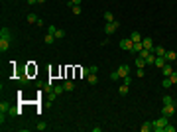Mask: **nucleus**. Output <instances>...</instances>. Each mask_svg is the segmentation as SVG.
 <instances>
[{
    "label": "nucleus",
    "mask_w": 177,
    "mask_h": 132,
    "mask_svg": "<svg viewBox=\"0 0 177 132\" xmlns=\"http://www.w3.org/2000/svg\"><path fill=\"white\" fill-rule=\"evenodd\" d=\"M167 122H169V120H167V116H165V114H161L157 120H154V130H156V132H163Z\"/></svg>",
    "instance_id": "1"
},
{
    "label": "nucleus",
    "mask_w": 177,
    "mask_h": 132,
    "mask_svg": "<svg viewBox=\"0 0 177 132\" xmlns=\"http://www.w3.org/2000/svg\"><path fill=\"white\" fill-rule=\"evenodd\" d=\"M177 111V105L175 103H171V105H163L161 106V114H165V116H171L173 112Z\"/></svg>",
    "instance_id": "2"
},
{
    "label": "nucleus",
    "mask_w": 177,
    "mask_h": 132,
    "mask_svg": "<svg viewBox=\"0 0 177 132\" xmlns=\"http://www.w3.org/2000/svg\"><path fill=\"white\" fill-rule=\"evenodd\" d=\"M118 28H120V24H118L116 20H114V22H106V26H104V32H106V34H114V32L118 30Z\"/></svg>",
    "instance_id": "3"
},
{
    "label": "nucleus",
    "mask_w": 177,
    "mask_h": 132,
    "mask_svg": "<svg viewBox=\"0 0 177 132\" xmlns=\"http://www.w3.org/2000/svg\"><path fill=\"white\" fill-rule=\"evenodd\" d=\"M132 46H134V41L130 38H124V40H120V47L126 49V51H132Z\"/></svg>",
    "instance_id": "4"
},
{
    "label": "nucleus",
    "mask_w": 177,
    "mask_h": 132,
    "mask_svg": "<svg viewBox=\"0 0 177 132\" xmlns=\"http://www.w3.org/2000/svg\"><path fill=\"white\" fill-rule=\"evenodd\" d=\"M142 46H144V49H148V51H151V49H154V40H151V38H148V36H146L144 40H142Z\"/></svg>",
    "instance_id": "5"
},
{
    "label": "nucleus",
    "mask_w": 177,
    "mask_h": 132,
    "mask_svg": "<svg viewBox=\"0 0 177 132\" xmlns=\"http://www.w3.org/2000/svg\"><path fill=\"white\" fill-rule=\"evenodd\" d=\"M116 71L120 73V77H126V75H130V65H128V63H122Z\"/></svg>",
    "instance_id": "6"
},
{
    "label": "nucleus",
    "mask_w": 177,
    "mask_h": 132,
    "mask_svg": "<svg viewBox=\"0 0 177 132\" xmlns=\"http://www.w3.org/2000/svg\"><path fill=\"white\" fill-rule=\"evenodd\" d=\"M171 73H173V67H171V63H165V65L161 67V75H163V77H171Z\"/></svg>",
    "instance_id": "7"
},
{
    "label": "nucleus",
    "mask_w": 177,
    "mask_h": 132,
    "mask_svg": "<svg viewBox=\"0 0 177 132\" xmlns=\"http://www.w3.org/2000/svg\"><path fill=\"white\" fill-rule=\"evenodd\" d=\"M0 40H10L12 41V34H10L8 28H2V30H0Z\"/></svg>",
    "instance_id": "8"
},
{
    "label": "nucleus",
    "mask_w": 177,
    "mask_h": 132,
    "mask_svg": "<svg viewBox=\"0 0 177 132\" xmlns=\"http://www.w3.org/2000/svg\"><path fill=\"white\" fill-rule=\"evenodd\" d=\"M10 44H12L10 40H0V51H2V53L8 51V49H10Z\"/></svg>",
    "instance_id": "9"
},
{
    "label": "nucleus",
    "mask_w": 177,
    "mask_h": 132,
    "mask_svg": "<svg viewBox=\"0 0 177 132\" xmlns=\"http://www.w3.org/2000/svg\"><path fill=\"white\" fill-rule=\"evenodd\" d=\"M165 63H167V59H165L163 55H157V57H156V63H154V65H156V67H159V69H161V67H163Z\"/></svg>",
    "instance_id": "10"
},
{
    "label": "nucleus",
    "mask_w": 177,
    "mask_h": 132,
    "mask_svg": "<svg viewBox=\"0 0 177 132\" xmlns=\"http://www.w3.org/2000/svg\"><path fill=\"white\" fill-rule=\"evenodd\" d=\"M165 59H167V63L175 61V59H177V53H175V51H171V49H167V51H165Z\"/></svg>",
    "instance_id": "11"
},
{
    "label": "nucleus",
    "mask_w": 177,
    "mask_h": 132,
    "mask_svg": "<svg viewBox=\"0 0 177 132\" xmlns=\"http://www.w3.org/2000/svg\"><path fill=\"white\" fill-rule=\"evenodd\" d=\"M156 57H157L156 53L150 51V53H148V57H146V65H154V63H156Z\"/></svg>",
    "instance_id": "12"
},
{
    "label": "nucleus",
    "mask_w": 177,
    "mask_h": 132,
    "mask_svg": "<svg viewBox=\"0 0 177 132\" xmlns=\"http://www.w3.org/2000/svg\"><path fill=\"white\" fill-rule=\"evenodd\" d=\"M140 130H142V132H150V130H154V122H148V120H146L144 124L140 126Z\"/></svg>",
    "instance_id": "13"
},
{
    "label": "nucleus",
    "mask_w": 177,
    "mask_h": 132,
    "mask_svg": "<svg viewBox=\"0 0 177 132\" xmlns=\"http://www.w3.org/2000/svg\"><path fill=\"white\" fill-rule=\"evenodd\" d=\"M63 89H65L67 93H71V91H75V83H73V81H69V79H67L65 83H63Z\"/></svg>",
    "instance_id": "14"
},
{
    "label": "nucleus",
    "mask_w": 177,
    "mask_h": 132,
    "mask_svg": "<svg viewBox=\"0 0 177 132\" xmlns=\"http://www.w3.org/2000/svg\"><path fill=\"white\" fill-rule=\"evenodd\" d=\"M87 81H89V85H97V81H98L97 73H89V75H87Z\"/></svg>",
    "instance_id": "15"
},
{
    "label": "nucleus",
    "mask_w": 177,
    "mask_h": 132,
    "mask_svg": "<svg viewBox=\"0 0 177 132\" xmlns=\"http://www.w3.org/2000/svg\"><path fill=\"white\" fill-rule=\"evenodd\" d=\"M151 51L156 53V55H163V57H165V51H167V49H165V47H161V46H156Z\"/></svg>",
    "instance_id": "16"
},
{
    "label": "nucleus",
    "mask_w": 177,
    "mask_h": 132,
    "mask_svg": "<svg viewBox=\"0 0 177 132\" xmlns=\"http://www.w3.org/2000/svg\"><path fill=\"white\" fill-rule=\"evenodd\" d=\"M130 40L134 41V44H136V41H142V40H144V38H142V34H140V32H132Z\"/></svg>",
    "instance_id": "17"
},
{
    "label": "nucleus",
    "mask_w": 177,
    "mask_h": 132,
    "mask_svg": "<svg viewBox=\"0 0 177 132\" xmlns=\"http://www.w3.org/2000/svg\"><path fill=\"white\" fill-rule=\"evenodd\" d=\"M128 91H130V85H126V83H122V85L118 87V93L120 95H128Z\"/></svg>",
    "instance_id": "18"
},
{
    "label": "nucleus",
    "mask_w": 177,
    "mask_h": 132,
    "mask_svg": "<svg viewBox=\"0 0 177 132\" xmlns=\"http://www.w3.org/2000/svg\"><path fill=\"white\" fill-rule=\"evenodd\" d=\"M26 20H28V24H38L39 18L36 16V14H28V16H26Z\"/></svg>",
    "instance_id": "19"
},
{
    "label": "nucleus",
    "mask_w": 177,
    "mask_h": 132,
    "mask_svg": "<svg viewBox=\"0 0 177 132\" xmlns=\"http://www.w3.org/2000/svg\"><path fill=\"white\" fill-rule=\"evenodd\" d=\"M142 49H144V46H142V41H136V44L132 46V51H134V53H140Z\"/></svg>",
    "instance_id": "20"
},
{
    "label": "nucleus",
    "mask_w": 177,
    "mask_h": 132,
    "mask_svg": "<svg viewBox=\"0 0 177 132\" xmlns=\"http://www.w3.org/2000/svg\"><path fill=\"white\" fill-rule=\"evenodd\" d=\"M134 65H136V67H144V65H146V59L142 57V55H138L136 61H134Z\"/></svg>",
    "instance_id": "21"
},
{
    "label": "nucleus",
    "mask_w": 177,
    "mask_h": 132,
    "mask_svg": "<svg viewBox=\"0 0 177 132\" xmlns=\"http://www.w3.org/2000/svg\"><path fill=\"white\" fill-rule=\"evenodd\" d=\"M55 40H57V38H55L53 34H49V32H47V34H45V38H43V41H45V44H53Z\"/></svg>",
    "instance_id": "22"
},
{
    "label": "nucleus",
    "mask_w": 177,
    "mask_h": 132,
    "mask_svg": "<svg viewBox=\"0 0 177 132\" xmlns=\"http://www.w3.org/2000/svg\"><path fill=\"white\" fill-rule=\"evenodd\" d=\"M102 16H104V22H114V14H112L110 10H106Z\"/></svg>",
    "instance_id": "23"
},
{
    "label": "nucleus",
    "mask_w": 177,
    "mask_h": 132,
    "mask_svg": "<svg viewBox=\"0 0 177 132\" xmlns=\"http://www.w3.org/2000/svg\"><path fill=\"white\" fill-rule=\"evenodd\" d=\"M171 85H173V83H171L169 77H163V79H161V87H163V89H169Z\"/></svg>",
    "instance_id": "24"
},
{
    "label": "nucleus",
    "mask_w": 177,
    "mask_h": 132,
    "mask_svg": "<svg viewBox=\"0 0 177 132\" xmlns=\"http://www.w3.org/2000/svg\"><path fill=\"white\" fill-rule=\"evenodd\" d=\"M53 36H55V38H57V40H61V38H65V30H61V28H57V30H55V34H53Z\"/></svg>",
    "instance_id": "25"
},
{
    "label": "nucleus",
    "mask_w": 177,
    "mask_h": 132,
    "mask_svg": "<svg viewBox=\"0 0 177 132\" xmlns=\"http://www.w3.org/2000/svg\"><path fill=\"white\" fill-rule=\"evenodd\" d=\"M53 93L55 95H61V93H65V89H63V85H53Z\"/></svg>",
    "instance_id": "26"
},
{
    "label": "nucleus",
    "mask_w": 177,
    "mask_h": 132,
    "mask_svg": "<svg viewBox=\"0 0 177 132\" xmlns=\"http://www.w3.org/2000/svg\"><path fill=\"white\" fill-rule=\"evenodd\" d=\"M0 111H2V118H4V114H6V112L10 111V106H8L6 103H0Z\"/></svg>",
    "instance_id": "27"
},
{
    "label": "nucleus",
    "mask_w": 177,
    "mask_h": 132,
    "mask_svg": "<svg viewBox=\"0 0 177 132\" xmlns=\"http://www.w3.org/2000/svg\"><path fill=\"white\" fill-rule=\"evenodd\" d=\"M171 103H175V99H173L171 95H165L163 97V105H171Z\"/></svg>",
    "instance_id": "28"
},
{
    "label": "nucleus",
    "mask_w": 177,
    "mask_h": 132,
    "mask_svg": "<svg viewBox=\"0 0 177 132\" xmlns=\"http://www.w3.org/2000/svg\"><path fill=\"white\" fill-rule=\"evenodd\" d=\"M110 79L112 81H118V79H122V77H120V73H118V71H112L110 73Z\"/></svg>",
    "instance_id": "29"
},
{
    "label": "nucleus",
    "mask_w": 177,
    "mask_h": 132,
    "mask_svg": "<svg viewBox=\"0 0 177 132\" xmlns=\"http://www.w3.org/2000/svg\"><path fill=\"white\" fill-rule=\"evenodd\" d=\"M8 114H10V116H18V114H20V111H18V108H14V106H12V108L8 111Z\"/></svg>",
    "instance_id": "30"
},
{
    "label": "nucleus",
    "mask_w": 177,
    "mask_h": 132,
    "mask_svg": "<svg viewBox=\"0 0 177 132\" xmlns=\"http://www.w3.org/2000/svg\"><path fill=\"white\" fill-rule=\"evenodd\" d=\"M36 128H38L39 132H43V130H47V124H45V122H39V124L36 126Z\"/></svg>",
    "instance_id": "31"
},
{
    "label": "nucleus",
    "mask_w": 177,
    "mask_h": 132,
    "mask_svg": "<svg viewBox=\"0 0 177 132\" xmlns=\"http://www.w3.org/2000/svg\"><path fill=\"white\" fill-rule=\"evenodd\" d=\"M71 10H73V14H75V16H79V14L83 12V8H81V6H73Z\"/></svg>",
    "instance_id": "32"
},
{
    "label": "nucleus",
    "mask_w": 177,
    "mask_h": 132,
    "mask_svg": "<svg viewBox=\"0 0 177 132\" xmlns=\"http://www.w3.org/2000/svg\"><path fill=\"white\" fill-rule=\"evenodd\" d=\"M163 132H175V126L167 122V124H165V130H163Z\"/></svg>",
    "instance_id": "33"
},
{
    "label": "nucleus",
    "mask_w": 177,
    "mask_h": 132,
    "mask_svg": "<svg viewBox=\"0 0 177 132\" xmlns=\"http://www.w3.org/2000/svg\"><path fill=\"white\" fill-rule=\"evenodd\" d=\"M169 79H171V83H173V85H177V71L171 73V77H169Z\"/></svg>",
    "instance_id": "34"
},
{
    "label": "nucleus",
    "mask_w": 177,
    "mask_h": 132,
    "mask_svg": "<svg viewBox=\"0 0 177 132\" xmlns=\"http://www.w3.org/2000/svg\"><path fill=\"white\" fill-rule=\"evenodd\" d=\"M136 75H138V77H144V75H146V71H144V67H138V71H136Z\"/></svg>",
    "instance_id": "35"
},
{
    "label": "nucleus",
    "mask_w": 177,
    "mask_h": 132,
    "mask_svg": "<svg viewBox=\"0 0 177 132\" xmlns=\"http://www.w3.org/2000/svg\"><path fill=\"white\" fill-rule=\"evenodd\" d=\"M89 73H91V71H89V67H83V69H81V75H83L85 79H87V75H89Z\"/></svg>",
    "instance_id": "36"
},
{
    "label": "nucleus",
    "mask_w": 177,
    "mask_h": 132,
    "mask_svg": "<svg viewBox=\"0 0 177 132\" xmlns=\"http://www.w3.org/2000/svg\"><path fill=\"white\" fill-rule=\"evenodd\" d=\"M122 81H124L126 85H130V83H132V77H130V75H126V77H122Z\"/></svg>",
    "instance_id": "37"
},
{
    "label": "nucleus",
    "mask_w": 177,
    "mask_h": 132,
    "mask_svg": "<svg viewBox=\"0 0 177 132\" xmlns=\"http://www.w3.org/2000/svg\"><path fill=\"white\" fill-rule=\"evenodd\" d=\"M89 71H91V73H97L98 67H97V65H91V67H89Z\"/></svg>",
    "instance_id": "38"
},
{
    "label": "nucleus",
    "mask_w": 177,
    "mask_h": 132,
    "mask_svg": "<svg viewBox=\"0 0 177 132\" xmlns=\"http://www.w3.org/2000/svg\"><path fill=\"white\" fill-rule=\"evenodd\" d=\"M73 2V6H81V2H83V0H71Z\"/></svg>",
    "instance_id": "39"
},
{
    "label": "nucleus",
    "mask_w": 177,
    "mask_h": 132,
    "mask_svg": "<svg viewBox=\"0 0 177 132\" xmlns=\"http://www.w3.org/2000/svg\"><path fill=\"white\" fill-rule=\"evenodd\" d=\"M28 4H38V0H26Z\"/></svg>",
    "instance_id": "40"
},
{
    "label": "nucleus",
    "mask_w": 177,
    "mask_h": 132,
    "mask_svg": "<svg viewBox=\"0 0 177 132\" xmlns=\"http://www.w3.org/2000/svg\"><path fill=\"white\" fill-rule=\"evenodd\" d=\"M43 2H45V0H38V4H43Z\"/></svg>",
    "instance_id": "41"
}]
</instances>
